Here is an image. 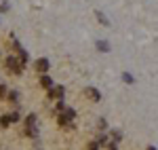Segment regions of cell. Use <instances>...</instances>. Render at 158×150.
<instances>
[{
    "instance_id": "obj_11",
    "label": "cell",
    "mask_w": 158,
    "mask_h": 150,
    "mask_svg": "<svg viewBox=\"0 0 158 150\" xmlns=\"http://www.w3.org/2000/svg\"><path fill=\"white\" fill-rule=\"evenodd\" d=\"M17 51H19V57H21V63H25V62H27V53H25L23 49H19V47H17Z\"/></svg>"
},
{
    "instance_id": "obj_7",
    "label": "cell",
    "mask_w": 158,
    "mask_h": 150,
    "mask_svg": "<svg viewBox=\"0 0 158 150\" xmlns=\"http://www.w3.org/2000/svg\"><path fill=\"white\" fill-rule=\"evenodd\" d=\"M40 85L44 89H53V80H51L49 76H42V78H40Z\"/></svg>"
},
{
    "instance_id": "obj_14",
    "label": "cell",
    "mask_w": 158,
    "mask_h": 150,
    "mask_svg": "<svg viewBox=\"0 0 158 150\" xmlns=\"http://www.w3.org/2000/svg\"><path fill=\"white\" fill-rule=\"evenodd\" d=\"M9 116H11V123H17V121H19V114H17V112L9 114Z\"/></svg>"
},
{
    "instance_id": "obj_15",
    "label": "cell",
    "mask_w": 158,
    "mask_h": 150,
    "mask_svg": "<svg viewBox=\"0 0 158 150\" xmlns=\"http://www.w3.org/2000/svg\"><path fill=\"white\" fill-rule=\"evenodd\" d=\"M122 78H124V80H127V83H129V85H131V83H133V76H131V74H122Z\"/></svg>"
},
{
    "instance_id": "obj_10",
    "label": "cell",
    "mask_w": 158,
    "mask_h": 150,
    "mask_svg": "<svg viewBox=\"0 0 158 150\" xmlns=\"http://www.w3.org/2000/svg\"><path fill=\"white\" fill-rule=\"evenodd\" d=\"M11 125V116H0V127H9Z\"/></svg>"
},
{
    "instance_id": "obj_3",
    "label": "cell",
    "mask_w": 158,
    "mask_h": 150,
    "mask_svg": "<svg viewBox=\"0 0 158 150\" xmlns=\"http://www.w3.org/2000/svg\"><path fill=\"white\" fill-rule=\"evenodd\" d=\"M63 93H65V89L63 87H53V89H49V97L51 100H63Z\"/></svg>"
},
{
    "instance_id": "obj_13",
    "label": "cell",
    "mask_w": 158,
    "mask_h": 150,
    "mask_svg": "<svg viewBox=\"0 0 158 150\" xmlns=\"http://www.w3.org/2000/svg\"><path fill=\"white\" fill-rule=\"evenodd\" d=\"M95 15H97V19H99V21H101V24H108V19L103 17V13H95Z\"/></svg>"
},
{
    "instance_id": "obj_2",
    "label": "cell",
    "mask_w": 158,
    "mask_h": 150,
    "mask_svg": "<svg viewBox=\"0 0 158 150\" xmlns=\"http://www.w3.org/2000/svg\"><path fill=\"white\" fill-rule=\"evenodd\" d=\"M6 68L11 70L13 74H19V72H21V66H19V62H17L15 57H6Z\"/></svg>"
},
{
    "instance_id": "obj_9",
    "label": "cell",
    "mask_w": 158,
    "mask_h": 150,
    "mask_svg": "<svg viewBox=\"0 0 158 150\" xmlns=\"http://www.w3.org/2000/svg\"><path fill=\"white\" fill-rule=\"evenodd\" d=\"M97 49L99 51H110V45L106 42V40H99V42H97Z\"/></svg>"
},
{
    "instance_id": "obj_17",
    "label": "cell",
    "mask_w": 158,
    "mask_h": 150,
    "mask_svg": "<svg viewBox=\"0 0 158 150\" xmlns=\"http://www.w3.org/2000/svg\"><path fill=\"white\" fill-rule=\"evenodd\" d=\"M4 95H6V87H4V85H0V97H4Z\"/></svg>"
},
{
    "instance_id": "obj_16",
    "label": "cell",
    "mask_w": 158,
    "mask_h": 150,
    "mask_svg": "<svg viewBox=\"0 0 158 150\" xmlns=\"http://www.w3.org/2000/svg\"><path fill=\"white\" fill-rule=\"evenodd\" d=\"M112 138L118 142V139H120V131H112Z\"/></svg>"
},
{
    "instance_id": "obj_1",
    "label": "cell",
    "mask_w": 158,
    "mask_h": 150,
    "mask_svg": "<svg viewBox=\"0 0 158 150\" xmlns=\"http://www.w3.org/2000/svg\"><path fill=\"white\" fill-rule=\"evenodd\" d=\"M74 116H76V112H74L72 108H65V110L59 114V125H68V123L72 121Z\"/></svg>"
},
{
    "instance_id": "obj_8",
    "label": "cell",
    "mask_w": 158,
    "mask_h": 150,
    "mask_svg": "<svg viewBox=\"0 0 158 150\" xmlns=\"http://www.w3.org/2000/svg\"><path fill=\"white\" fill-rule=\"evenodd\" d=\"M9 101L17 104V101H19V93H17V91H11V93H9Z\"/></svg>"
},
{
    "instance_id": "obj_5",
    "label": "cell",
    "mask_w": 158,
    "mask_h": 150,
    "mask_svg": "<svg viewBox=\"0 0 158 150\" xmlns=\"http://www.w3.org/2000/svg\"><path fill=\"white\" fill-rule=\"evenodd\" d=\"M34 68H36L38 72H47V70H49V59H44V57H42V59H38Z\"/></svg>"
},
{
    "instance_id": "obj_18",
    "label": "cell",
    "mask_w": 158,
    "mask_h": 150,
    "mask_svg": "<svg viewBox=\"0 0 158 150\" xmlns=\"http://www.w3.org/2000/svg\"><path fill=\"white\" fill-rule=\"evenodd\" d=\"M148 150H156V148H154V146H150V148H148Z\"/></svg>"
},
{
    "instance_id": "obj_12",
    "label": "cell",
    "mask_w": 158,
    "mask_h": 150,
    "mask_svg": "<svg viewBox=\"0 0 158 150\" xmlns=\"http://www.w3.org/2000/svg\"><path fill=\"white\" fill-rule=\"evenodd\" d=\"M89 150H99V142H91L89 144Z\"/></svg>"
},
{
    "instance_id": "obj_4",
    "label": "cell",
    "mask_w": 158,
    "mask_h": 150,
    "mask_svg": "<svg viewBox=\"0 0 158 150\" xmlns=\"http://www.w3.org/2000/svg\"><path fill=\"white\" fill-rule=\"evenodd\" d=\"M25 125H27V135H34V125H36V114H30L27 116V121H25Z\"/></svg>"
},
{
    "instance_id": "obj_6",
    "label": "cell",
    "mask_w": 158,
    "mask_h": 150,
    "mask_svg": "<svg viewBox=\"0 0 158 150\" xmlns=\"http://www.w3.org/2000/svg\"><path fill=\"white\" fill-rule=\"evenodd\" d=\"M86 95H89V97H91L93 101H99V100H101V93H99L97 89H93V87L86 89Z\"/></svg>"
}]
</instances>
